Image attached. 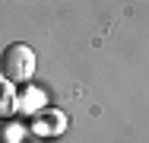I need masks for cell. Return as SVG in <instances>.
Listing matches in <instances>:
<instances>
[{
  "mask_svg": "<svg viewBox=\"0 0 149 143\" xmlns=\"http://www.w3.org/2000/svg\"><path fill=\"white\" fill-rule=\"evenodd\" d=\"M35 73V51L22 41H13L0 54V76L10 83H29Z\"/></svg>",
  "mask_w": 149,
  "mask_h": 143,
  "instance_id": "obj_1",
  "label": "cell"
},
{
  "mask_svg": "<svg viewBox=\"0 0 149 143\" xmlns=\"http://www.w3.org/2000/svg\"><path fill=\"white\" fill-rule=\"evenodd\" d=\"M13 108H16V92H13V83L0 76V118H10Z\"/></svg>",
  "mask_w": 149,
  "mask_h": 143,
  "instance_id": "obj_2",
  "label": "cell"
}]
</instances>
